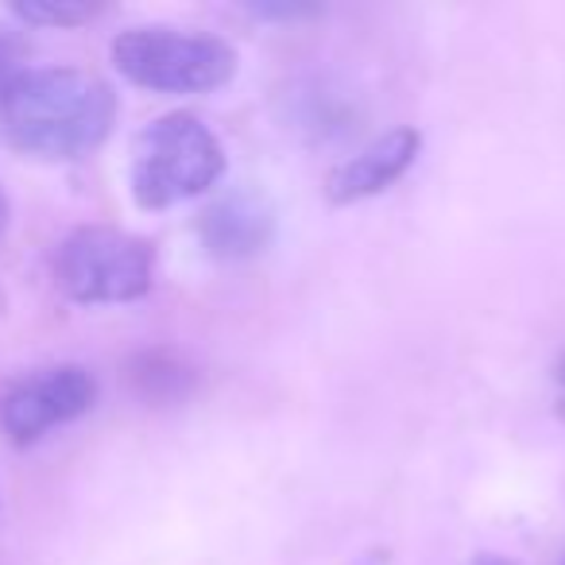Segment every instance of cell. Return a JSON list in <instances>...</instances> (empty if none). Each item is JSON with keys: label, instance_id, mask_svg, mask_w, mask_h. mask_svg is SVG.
Returning <instances> with one entry per match:
<instances>
[{"label": "cell", "instance_id": "cell-1", "mask_svg": "<svg viewBox=\"0 0 565 565\" xmlns=\"http://www.w3.org/2000/svg\"><path fill=\"white\" fill-rule=\"evenodd\" d=\"M117 94L78 66H28L0 102V128L24 156L66 163L109 140Z\"/></svg>", "mask_w": 565, "mask_h": 565}, {"label": "cell", "instance_id": "cell-2", "mask_svg": "<svg viewBox=\"0 0 565 565\" xmlns=\"http://www.w3.org/2000/svg\"><path fill=\"white\" fill-rule=\"evenodd\" d=\"M225 174V148L194 117L167 113L132 143V198L140 210H171L205 194Z\"/></svg>", "mask_w": 565, "mask_h": 565}, {"label": "cell", "instance_id": "cell-3", "mask_svg": "<svg viewBox=\"0 0 565 565\" xmlns=\"http://www.w3.org/2000/svg\"><path fill=\"white\" fill-rule=\"evenodd\" d=\"M113 66L151 94H210L233 82L236 51L217 35L128 28L113 40Z\"/></svg>", "mask_w": 565, "mask_h": 565}, {"label": "cell", "instance_id": "cell-4", "mask_svg": "<svg viewBox=\"0 0 565 565\" xmlns=\"http://www.w3.org/2000/svg\"><path fill=\"white\" fill-rule=\"evenodd\" d=\"M55 279L66 299L82 307L136 302L151 291L156 252L143 236H132L125 228H74L55 252Z\"/></svg>", "mask_w": 565, "mask_h": 565}, {"label": "cell", "instance_id": "cell-5", "mask_svg": "<svg viewBox=\"0 0 565 565\" xmlns=\"http://www.w3.org/2000/svg\"><path fill=\"white\" fill-rule=\"evenodd\" d=\"M97 403V380L82 364H51L9 380L0 392V430L12 446H35L55 426L82 418Z\"/></svg>", "mask_w": 565, "mask_h": 565}, {"label": "cell", "instance_id": "cell-6", "mask_svg": "<svg viewBox=\"0 0 565 565\" xmlns=\"http://www.w3.org/2000/svg\"><path fill=\"white\" fill-rule=\"evenodd\" d=\"M418 148H423V132L418 128H392L380 140L364 143L356 156L341 159L326 174V198L333 205H353L364 202V198L384 194L387 186H395L415 167Z\"/></svg>", "mask_w": 565, "mask_h": 565}, {"label": "cell", "instance_id": "cell-7", "mask_svg": "<svg viewBox=\"0 0 565 565\" xmlns=\"http://www.w3.org/2000/svg\"><path fill=\"white\" fill-rule=\"evenodd\" d=\"M198 236L213 259H252L267 252L275 236V210L259 190L236 186L210 202L198 217Z\"/></svg>", "mask_w": 565, "mask_h": 565}, {"label": "cell", "instance_id": "cell-8", "mask_svg": "<svg viewBox=\"0 0 565 565\" xmlns=\"http://www.w3.org/2000/svg\"><path fill=\"white\" fill-rule=\"evenodd\" d=\"M128 380H132V387L143 399L171 403V399H182V395L194 387L198 372L190 369L179 353H171V349H148V353L132 356Z\"/></svg>", "mask_w": 565, "mask_h": 565}, {"label": "cell", "instance_id": "cell-9", "mask_svg": "<svg viewBox=\"0 0 565 565\" xmlns=\"http://www.w3.org/2000/svg\"><path fill=\"white\" fill-rule=\"evenodd\" d=\"M24 24L40 28H78L97 17L94 4H78V0H28V4H12Z\"/></svg>", "mask_w": 565, "mask_h": 565}, {"label": "cell", "instance_id": "cell-10", "mask_svg": "<svg viewBox=\"0 0 565 565\" xmlns=\"http://www.w3.org/2000/svg\"><path fill=\"white\" fill-rule=\"evenodd\" d=\"M24 63H28V40L17 28L0 24V102H4V94L12 89V82L28 71Z\"/></svg>", "mask_w": 565, "mask_h": 565}, {"label": "cell", "instance_id": "cell-11", "mask_svg": "<svg viewBox=\"0 0 565 565\" xmlns=\"http://www.w3.org/2000/svg\"><path fill=\"white\" fill-rule=\"evenodd\" d=\"M248 12L256 20H307L318 17L322 9H315V4H252Z\"/></svg>", "mask_w": 565, "mask_h": 565}, {"label": "cell", "instance_id": "cell-12", "mask_svg": "<svg viewBox=\"0 0 565 565\" xmlns=\"http://www.w3.org/2000/svg\"><path fill=\"white\" fill-rule=\"evenodd\" d=\"M472 565H515V562H508V557H500V554H477Z\"/></svg>", "mask_w": 565, "mask_h": 565}, {"label": "cell", "instance_id": "cell-13", "mask_svg": "<svg viewBox=\"0 0 565 565\" xmlns=\"http://www.w3.org/2000/svg\"><path fill=\"white\" fill-rule=\"evenodd\" d=\"M9 217H12L9 198H4V190H0V236H4V228H9Z\"/></svg>", "mask_w": 565, "mask_h": 565}, {"label": "cell", "instance_id": "cell-14", "mask_svg": "<svg viewBox=\"0 0 565 565\" xmlns=\"http://www.w3.org/2000/svg\"><path fill=\"white\" fill-rule=\"evenodd\" d=\"M557 380H562V387H565V361L557 364Z\"/></svg>", "mask_w": 565, "mask_h": 565}]
</instances>
